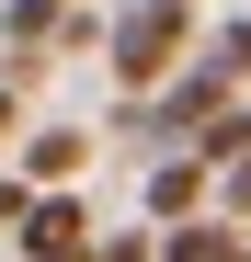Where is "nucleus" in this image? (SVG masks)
<instances>
[{
  "label": "nucleus",
  "mask_w": 251,
  "mask_h": 262,
  "mask_svg": "<svg viewBox=\"0 0 251 262\" xmlns=\"http://www.w3.org/2000/svg\"><path fill=\"white\" fill-rule=\"evenodd\" d=\"M205 46H217V57H228V69H240V80H251V12H228V23H217V34H205Z\"/></svg>",
  "instance_id": "nucleus-9"
},
{
  "label": "nucleus",
  "mask_w": 251,
  "mask_h": 262,
  "mask_svg": "<svg viewBox=\"0 0 251 262\" xmlns=\"http://www.w3.org/2000/svg\"><path fill=\"white\" fill-rule=\"evenodd\" d=\"M12 251H23V262H92V251H103L92 194H80V183H69V194H46V205H34V228H23Z\"/></svg>",
  "instance_id": "nucleus-4"
},
{
  "label": "nucleus",
  "mask_w": 251,
  "mask_h": 262,
  "mask_svg": "<svg viewBox=\"0 0 251 262\" xmlns=\"http://www.w3.org/2000/svg\"><path fill=\"white\" fill-rule=\"evenodd\" d=\"M137 216H149V228H194V216H217V171H205L194 148H172V160L149 171V194H137Z\"/></svg>",
  "instance_id": "nucleus-3"
},
{
  "label": "nucleus",
  "mask_w": 251,
  "mask_h": 262,
  "mask_svg": "<svg viewBox=\"0 0 251 262\" xmlns=\"http://www.w3.org/2000/svg\"><path fill=\"white\" fill-rule=\"evenodd\" d=\"M92 262H160V228H149V216H137V228H103Z\"/></svg>",
  "instance_id": "nucleus-8"
},
{
  "label": "nucleus",
  "mask_w": 251,
  "mask_h": 262,
  "mask_svg": "<svg viewBox=\"0 0 251 262\" xmlns=\"http://www.w3.org/2000/svg\"><path fill=\"white\" fill-rule=\"evenodd\" d=\"M194 57H205V12H194V0H126L114 34H103V69H114L126 103H160Z\"/></svg>",
  "instance_id": "nucleus-1"
},
{
  "label": "nucleus",
  "mask_w": 251,
  "mask_h": 262,
  "mask_svg": "<svg viewBox=\"0 0 251 262\" xmlns=\"http://www.w3.org/2000/svg\"><path fill=\"white\" fill-rule=\"evenodd\" d=\"M34 205H46V194H34L23 171H0V239H23V228H34Z\"/></svg>",
  "instance_id": "nucleus-7"
},
{
  "label": "nucleus",
  "mask_w": 251,
  "mask_h": 262,
  "mask_svg": "<svg viewBox=\"0 0 251 262\" xmlns=\"http://www.w3.org/2000/svg\"><path fill=\"white\" fill-rule=\"evenodd\" d=\"M57 12H92V0H57Z\"/></svg>",
  "instance_id": "nucleus-12"
},
{
  "label": "nucleus",
  "mask_w": 251,
  "mask_h": 262,
  "mask_svg": "<svg viewBox=\"0 0 251 262\" xmlns=\"http://www.w3.org/2000/svg\"><path fill=\"white\" fill-rule=\"evenodd\" d=\"M80 171H92V125H34L23 137V183L34 194H69Z\"/></svg>",
  "instance_id": "nucleus-5"
},
{
  "label": "nucleus",
  "mask_w": 251,
  "mask_h": 262,
  "mask_svg": "<svg viewBox=\"0 0 251 262\" xmlns=\"http://www.w3.org/2000/svg\"><path fill=\"white\" fill-rule=\"evenodd\" d=\"M12 137H23V92L0 80V148H12Z\"/></svg>",
  "instance_id": "nucleus-11"
},
{
  "label": "nucleus",
  "mask_w": 251,
  "mask_h": 262,
  "mask_svg": "<svg viewBox=\"0 0 251 262\" xmlns=\"http://www.w3.org/2000/svg\"><path fill=\"white\" fill-rule=\"evenodd\" d=\"M194 160H205V171H217V183H228V171L251 160V103H240V114H217V125H205V137H194Z\"/></svg>",
  "instance_id": "nucleus-6"
},
{
  "label": "nucleus",
  "mask_w": 251,
  "mask_h": 262,
  "mask_svg": "<svg viewBox=\"0 0 251 262\" xmlns=\"http://www.w3.org/2000/svg\"><path fill=\"white\" fill-rule=\"evenodd\" d=\"M217 216H228V228H251V160H240L228 183H217Z\"/></svg>",
  "instance_id": "nucleus-10"
},
{
  "label": "nucleus",
  "mask_w": 251,
  "mask_h": 262,
  "mask_svg": "<svg viewBox=\"0 0 251 262\" xmlns=\"http://www.w3.org/2000/svg\"><path fill=\"white\" fill-rule=\"evenodd\" d=\"M240 103H251V92H240V69L205 46V57L172 80V92H160V103H137V114L160 125V137H205V125H217V114H240Z\"/></svg>",
  "instance_id": "nucleus-2"
}]
</instances>
